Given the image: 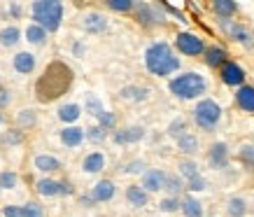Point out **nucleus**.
Instances as JSON below:
<instances>
[{"label":"nucleus","instance_id":"nucleus-12","mask_svg":"<svg viewBox=\"0 0 254 217\" xmlns=\"http://www.w3.org/2000/svg\"><path fill=\"white\" fill-rule=\"evenodd\" d=\"M222 79L224 82H226V84H243V79H245V72H243V70L238 68V66H236V63H226V66H224L222 68Z\"/></svg>","mask_w":254,"mask_h":217},{"label":"nucleus","instance_id":"nucleus-47","mask_svg":"<svg viewBox=\"0 0 254 217\" xmlns=\"http://www.w3.org/2000/svg\"><path fill=\"white\" fill-rule=\"evenodd\" d=\"M142 168H145V163L142 161H131L128 166H126V173H140Z\"/></svg>","mask_w":254,"mask_h":217},{"label":"nucleus","instance_id":"nucleus-43","mask_svg":"<svg viewBox=\"0 0 254 217\" xmlns=\"http://www.w3.org/2000/svg\"><path fill=\"white\" fill-rule=\"evenodd\" d=\"M2 217H23L19 206H5L2 208Z\"/></svg>","mask_w":254,"mask_h":217},{"label":"nucleus","instance_id":"nucleus-9","mask_svg":"<svg viewBox=\"0 0 254 217\" xmlns=\"http://www.w3.org/2000/svg\"><path fill=\"white\" fill-rule=\"evenodd\" d=\"M61 143L65 147H79V145L84 143V129H79V126H68V129H63Z\"/></svg>","mask_w":254,"mask_h":217},{"label":"nucleus","instance_id":"nucleus-5","mask_svg":"<svg viewBox=\"0 0 254 217\" xmlns=\"http://www.w3.org/2000/svg\"><path fill=\"white\" fill-rule=\"evenodd\" d=\"M193 117H196V122L198 126L203 129H212V126L219 122V105L215 101H200L193 110Z\"/></svg>","mask_w":254,"mask_h":217},{"label":"nucleus","instance_id":"nucleus-37","mask_svg":"<svg viewBox=\"0 0 254 217\" xmlns=\"http://www.w3.org/2000/svg\"><path fill=\"white\" fill-rule=\"evenodd\" d=\"M19 124L33 126L35 124V112H33V110H21V112H19Z\"/></svg>","mask_w":254,"mask_h":217},{"label":"nucleus","instance_id":"nucleus-23","mask_svg":"<svg viewBox=\"0 0 254 217\" xmlns=\"http://www.w3.org/2000/svg\"><path fill=\"white\" fill-rule=\"evenodd\" d=\"M222 28H224L226 33H229L231 38L240 40V42H245V40L250 38V35H247V31L243 28V26H238V23H231L229 19H222Z\"/></svg>","mask_w":254,"mask_h":217},{"label":"nucleus","instance_id":"nucleus-32","mask_svg":"<svg viewBox=\"0 0 254 217\" xmlns=\"http://www.w3.org/2000/svg\"><path fill=\"white\" fill-rule=\"evenodd\" d=\"M245 210H247V206H245L243 199H233V201L229 203V213H231L233 217H243L245 215Z\"/></svg>","mask_w":254,"mask_h":217},{"label":"nucleus","instance_id":"nucleus-21","mask_svg":"<svg viewBox=\"0 0 254 217\" xmlns=\"http://www.w3.org/2000/svg\"><path fill=\"white\" fill-rule=\"evenodd\" d=\"M26 40H28L31 45L42 47L47 42V31H45V28H40L38 23H31V26L26 28Z\"/></svg>","mask_w":254,"mask_h":217},{"label":"nucleus","instance_id":"nucleus-18","mask_svg":"<svg viewBox=\"0 0 254 217\" xmlns=\"http://www.w3.org/2000/svg\"><path fill=\"white\" fill-rule=\"evenodd\" d=\"M79 115H82V108H79L77 103H68V105H61V108H59V119H61V122H68V124L77 122Z\"/></svg>","mask_w":254,"mask_h":217},{"label":"nucleus","instance_id":"nucleus-1","mask_svg":"<svg viewBox=\"0 0 254 217\" xmlns=\"http://www.w3.org/2000/svg\"><path fill=\"white\" fill-rule=\"evenodd\" d=\"M70 84H72V70L65 63L54 61L40 75L38 84H35V98L40 103H52L56 98H61L70 89Z\"/></svg>","mask_w":254,"mask_h":217},{"label":"nucleus","instance_id":"nucleus-34","mask_svg":"<svg viewBox=\"0 0 254 217\" xmlns=\"http://www.w3.org/2000/svg\"><path fill=\"white\" fill-rule=\"evenodd\" d=\"M84 138H89L91 143H103V140H105V129H100V126H93V129L84 131Z\"/></svg>","mask_w":254,"mask_h":217},{"label":"nucleus","instance_id":"nucleus-44","mask_svg":"<svg viewBox=\"0 0 254 217\" xmlns=\"http://www.w3.org/2000/svg\"><path fill=\"white\" fill-rule=\"evenodd\" d=\"M189 189H191V192H200V189H205V182H203V178H200V175H196V178L189 180Z\"/></svg>","mask_w":254,"mask_h":217},{"label":"nucleus","instance_id":"nucleus-36","mask_svg":"<svg viewBox=\"0 0 254 217\" xmlns=\"http://www.w3.org/2000/svg\"><path fill=\"white\" fill-rule=\"evenodd\" d=\"M86 110L91 112V115H96V117H100L105 110H103V105L98 103V98H93V96H86Z\"/></svg>","mask_w":254,"mask_h":217},{"label":"nucleus","instance_id":"nucleus-4","mask_svg":"<svg viewBox=\"0 0 254 217\" xmlns=\"http://www.w3.org/2000/svg\"><path fill=\"white\" fill-rule=\"evenodd\" d=\"M170 91L180 98H196L205 91V82L196 72H187V75H180L170 82Z\"/></svg>","mask_w":254,"mask_h":217},{"label":"nucleus","instance_id":"nucleus-30","mask_svg":"<svg viewBox=\"0 0 254 217\" xmlns=\"http://www.w3.org/2000/svg\"><path fill=\"white\" fill-rule=\"evenodd\" d=\"M21 215L23 217H45V210H42L40 203L31 201V203H26V206L21 208Z\"/></svg>","mask_w":254,"mask_h":217},{"label":"nucleus","instance_id":"nucleus-40","mask_svg":"<svg viewBox=\"0 0 254 217\" xmlns=\"http://www.w3.org/2000/svg\"><path fill=\"white\" fill-rule=\"evenodd\" d=\"M98 119H100V129H105V131L115 126V115H110V112H103Z\"/></svg>","mask_w":254,"mask_h":217},{"label":"nucleus","instance_id":"nucleus-35","mask_svg":"<svg viewBox=\"0 0 254 217\" xmlns=\"http://www.w3.org/2000/svg\"><path fill=\"white\" fill-rule=\"evenodd\" d=\"M163 189H168L170 194H177V192L182 189V182H180V178H175V175H166V182H163Z\"/></svg>","mask_w":254,"mask_h":217},{"label":"nucleus","instance_id":"nucleus-6","mask_svg":"<svg viewBox=\"0 0 254 217\" xmlns=\"http://www.w3.org/2000/svg\"><path fill=\"white\" fill-rule=\"evenodd\" d=\"M175 45H177V49H180L182 54L196 56V54L203 52V42H200V38H196V35H191V33H182V35H177Z\"/></svg>","mask_w":254,"mask_h":217},{"label":"nucleus","instance_id":"nucleus-20","mask_svg":"<svg viewBox=\"0 0 254 217\" xmlns=\"http://www.w3.org/2000/svg\"><path fill=\"white\" fill-rule=\"evenodd\" d=\"M126 199H128V203L131 206H135V208H142V206H147V192L142 189V187L133 185L126 189Z\"/></svg>","mask_w":254,"mask_h":217},{"label":"nucleus","instance_id":"nucleus-46","mask_svg":"<svg viewBox=\"0 0 254 217\" xmlns=\"http://www.w3.org/2000/svg\"><path fill=\"white\" fill-rule=\"evenodd\" d=\"M9 101H12V96H9V89H0V108H7Z\"/></svg>","mask_w":254,"mask_h":217},{"label":"nucleus","instance_id":"nucleus-7","mask_svg":"<svg viewBox=\"0 0 254 217\" xmlns=\"http://www.w3.org/2000/svg\"><path fill=\"white\" fill-rule=\"evenodd\" d=\"M117 194V187L112 180H100L91 189V201H110Z\"/></svg>","mask_w":254,"mask_h":217},{"label":"nucleus","instance_id":"nucleus-17","mask_svg":"<svg viewBox=\"0 0 254 217\" xmlns=\"http://www.w3.org/2000/svg\"><path fill=\"white\" fill-rule=\"evenodd\" d=\"M19 40H21V31L16 26H5L0 31V45L2 47H14L19 45Z\"/></svg>","mask_w":254,"mask_h":217},{"label":"nucleus","instance_id":"nucleus-22","mask_svg":"<svg viewBox=\"0 0 254 217\" xmlns=\"http://www.w3.org/2000/svg\"><path fill=\"white\" fill-rule=\"evenodd\" d=\"M236 98H238V105L243 110L254 112V86H243V89L236 93Z\"/></svg>","mask_w":254,"mask_h":217},{"label":"nucleus","instance_id":"nucleus-15","mask_svg":"<svg viewBox=\"0 0 254 217\" xmlns=\"http://www.w3.org/2000/svg\"><path fill=\"white\" fill-rule=\"evenodd\" d=\"M82 168H84L86 173H100L103 168H105V154H100V152H91V154L84 159Z\"/></svg>","mask_w":254,"mask_h":217},{"label":"nucleus","instance_id":"nucleus-29","mask_svg":"<svg viewBox=\"0 0 254 217\" xmlns=\"http://www.w3.org/2000/svg\"><path fill=\"white\" fill-rule=\"evenodd\" d=\"M124 98H131V101H145L147 98V89H138V86H126L122 91Z\"/></svg>","mask_w":254,"mask_h":217},{"label":"nucleus","instance_id":"nucleus-26","mask_svg":"<svg viewBox=\"0 0 254 217\" xmlns=\"http://www.w3.org/2000/svg\"><path fill=\"white\" fill-rule=\"evenodd\" d=\"M215 12L222 14V19H229V16L236 12V2H229V0H215Z\"/></svg>","mask_w":254,"mask_h":217},{"label":"nucleus","instance_id":"nucleus-24","mask_svg":"<svg viewBox=\"0 0 254 217\" xmlns=\"http://www.w3.org/2000/svg\"><path fill=\"white\" fill-rule=\"evenodd\" d=\"M226 156H229L226 145H222V143L212 145V149H210V163H212V166H224V163H226Z\"/></svg>","mask_w":254,"mask_h":217},{"label":"nucleus","instance_id":"nucleus-45","mask_svg":"<svg viewBox=\"0 0 254 217\" xmlns=\"http://www.w3.org/2000/svg\"><path fill=\"white\" fill-rule=\"evenodd\" d=\"M177 199H166V201H161V210L163 213H173V210H177Z\"/></svg>","mask_w":254,"mask_h":217},{"label":"nucleus","instance_id":"nucleus-25","mask_svg":"<svg viewBox=\"0 0 254 217\" xmlns=\"http://www.w3.org/2000/svg\"><path fill=\"white\" fill-rule=\"evenodd\" d=\"M177 145H180V149H185V152H196V149H198V140H196V136H191V133H182V136L177 138Z\"/></svg>","mask_w":254,"mask_h":217},{"label":"nucleus","instance_id":"nucleus-42","mask_svg":"<svg viewBox=\"0 0 254 217\" xmlns=\"http://www.w3.org/2000/svg\"><path fill=\"white\" fill-rule=\"evenodd\" d=\"M182 133H185V122H182V119H177V122H173V124H170V136L180 138Z\"/></svg>","mask_w":254,"mask_h":217},{"label":"nucleus","instance_id":"nucleus-48","mask_svg":"<svg viewBox=\"0 0 254 217\" xmlns=\"http://www.w3.org/2000/svg\"><path fill=\"white\" fill-rule=\"evenodd\" d=\"M0 126H2V112H0Z\"/></svg>","mask_w":254,"mask_h":217},{"label":"nucleus","instance_id":"nucleus-41","mask_svg":"<svg viewBox=\"0 0 254 217\" xmlns=\"http://www.w3.org/2000/svg\"><path fill=\"white\" fill-rule=\"evenodd\" d=\"M240 154H243V161L250 163V166H254V145H245Z\"/></svg>","mask_w":254,"mask_h":217},{"label":"nucleus","instance_id":"nucleus-39","mask_svg":"<svg viewBox=\"0 0 254 217\" xmlns=\"http://www.w3.org/2000/svg\"><path fill=\"white\" fill-rule=\"evenodd\" d=\"M23 140V136H21V131H9L5 138H2V145H16V143H21Z\"/></svg>","mask_w":254,"mask_h":217},{"label":"nucleus","instance_id":"nucleus-33","mask_svg":"<svg viewBox=\"0 0 254 217\" xmlns=\"http://www.w3.org/2000/svg\"><path fill=\"white\" fill-rule=\"evenodd\" d=\"M108 7L115 9V12H128V9H133L135 5H133L131 0H110Z\"/></svg>","mask_w":254,"mask_h":217},{"label":"nucleus","instance_id":"nucleus-27","mask_svg":"<svg viewBox=\"0 0 254 217\" xmlns=\"http://www.w3.org/2000/svg\"><path fill=\"white\" fill-rule=\"evenodd\" d=\"M182 210H185L187 217H203V208H200L198 201H193V199H187L182 203Z\"/></svg>","mask_w":254,"mask_h":217},{"label":"nucleus","instance_id":"nucleus-13","mask_svg":"<svg viewBox=\"0 0 254 217\" xmlns=\"http://www.w3.org/2000/svg\"><path fill=\"white\" fill-rule=\"evenodd\" d=\"M145 136V129L142 126H128V129H124V131H117L115 133V143L124 145V143H135Z\"/></svg>","mask_w":254,"mask_h":217},{"label":"nucleus","instance_id":"nucleus-19","mask_svg":"<svg viewBox=\"0 0 254 217\" xmlns=\"http://www.w3.org/2000/svg\"><path fill=\"white\" fill-rule=\"evenodd\" d=\"M138 19L142 23H147V26H149V23H159V21H163V16L159 14V12H156L154 7H152V5H138Z\"/></svg>","mask_w":254,"mask_h":217},{"label":"nucleus","instance_id":"nucleus-31","mask_svg":"<svg viewBox=\"0 0 254 217\" xmlns=\"http://www.w3.org/2000/svg\"><path fill=\"white\" fill-rule=\"evenodd\" d=\"M224 61H226V52H224V49L212 47V49L208 52V63H210V66H222Z\"/></svg>","mask_w":254,"mask_h":217},{"label":"nucleus","instance_id":"nucleus-14","mask_svg":"<svg viewBox=\"0 0 254 217\" xmlns=\"http://www.w3.org/2000/svg\"><path fill=\"white\" fill-rule=\"evenodd\" d=\"M35 168L42 173H56L61 168V161L56 156H49V154H38L35 156Z\"/></svg>","mask_w":254,"mask_h":217},{"label":"nucleus","instance_id":"nucleus-38","mask_svg":"<svg viewBox=\"0 0 254 217\" xmlns=\"http://www.w3.org/2000/svg\"><path fill=\"white\" fill-rule=\"evenodd\" d=\"M180 173H182V175H187V178H189V180H191V178H196V175H198V171H196V163H191V161L180 163Z\"/></svg>","mask_w":254,"mask_h":217},{"label":"nucleus","instance_id":"nucleus-28","mask_svg":"<svg viewBox=\"0 0 254 217\" xmlns=\"http://www.w3.org/2000/svg\"><path fill=\"white\" fill-rule=\"evenodd\" d=\"M19 178H16V173L12 171H2L0 173V189H14Z\"/></svg>","mask_w":254,"mask_h":217},{"label":"nucleus","instance_id":"nucleus-10","mask_svg":"<svg viewBox=\"0 0 254 217\" xmlns=\"http://www.w3.org/2000/svg\"><path fill=\"white\" fill-rule=\"evenodd\" d=\"M163 182H166L163 171H147L142 175V189L145 192H159V189H163Z\"/></svg>","mask_w":254,"mask_h":217},{"label":"nucleus","instance_id":"nucleus-16","mask_svg":"<svg viewBox=\"0 0 254 217\" xmlns=\"http://www.w3.org/2000/svg\"><path fill=\"white\" fill-rule=\"evenodd\" d=\"M35 189H38L40 196H56V194H61V182L49 180V178H42V180H38Z\"/></svg>","mask_w":254,"mask_h":217},{"label":"nucleus","instance_id":"nucleus-2","mask_svg":"<svg viewBox=\"0 0 254 217\" xmlns=\"http://www.w3.org/2000/svg\"><path fill=\"white\" fill-rule=\"evenodd\" d=\"M145 61H147L149 72H154L159 77L170 75L173 70L180 68V59L173 54V49H170L166 42H156V45L149 47L147 54H145Z\"/></svg>","mask_w":254,"mask_h":217},{"label":"nucleus","instance_id":"nucleus-8","mask_svg":"<svg viewBox=\"0 0 254 217\" xmlns=\"http://www.w3.org/2000/svg\"><path fill=\"white\" fill-rule=\"evenodd\" d=\"M12 66H14V70L19 75H31L33 70H35V56L31 52H19V54H14Z\"/></svg>","mask_w":254,"mask_h":217},{"label":"nucleus","instance_id":"nucleus-11","mask_svg":"<svg viewBox=\"0 0 254 217\" xmlns=\"http://www.w3.org/2000/svg\"><path fill=\"white\" fill-rule=\"evenodd\" d=\"M82 26H84L89 33H103L108 28V21H105V16L98 14V12H91V14H86L82 19Z\"/></svg>","mask_w":254,"mask_h":217},{"label":"nucleus","instance_id":"nucleus-3","mask_svg":"<svg viewBox=\"0 0 254 217\" xmlns=\"http://www.w3.org/2000/svg\"><path fill=\"white\" fill-rule=\"evenodd\" d=\"M33 19L45 31H59L63 21V5L59 0H38L33 2Z\"/></svg>","mask_w":254,"mask_h":217}]
</instances>
